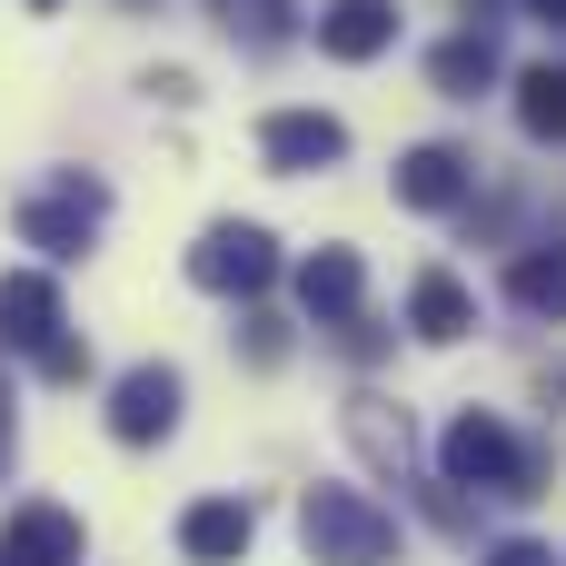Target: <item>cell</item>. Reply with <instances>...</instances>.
I'll list each match as a JSON object with an SVG mask.
<instances>
[{
    "mask_svg": "<svg viewBox=\"0 0 566 566\" xmlns=\"http://www.w3.org/2000/svg\"><path fill=\"white\" fill-rule=\"evenodd\" d=\"M99 219H109V189H99L90 169H60L50 189L20 199V249H40V259H90Z\"/></svg>",
    "mask_w": 566,
    "mask_h": 566,
    "instance_id": "cell-3",
    "label": "cell"
},
{
    "mask_svg": "<svg viewBox=\"0 0 566 566\" xmlns=\"http://www.w3.org/2000/svg\"><path fill=\"white\" fill-rule=\"evenodd\" d=\"M259 159H269L279 179L338 169V159H348V119H328V109H269V119H259Z\"/></svg>",
    "mask_w": 566,
    "mask_h": 566,
    "instance_id": "cell-6",
    "label": "cell"
},
{
    "mask_svg": "<svg viewBox=\"0 0 566 566\" xmlns=\"http://www.w3.org/2000/svg\"><path fill=\"white\" fill-rule=\"evenodd\" d=\"M0 566H20V557H10V547H0Z\"/></svg>",
    "mask_w": 566,
    "mask_h": 566,
    "instance_id": "cell-27",
    "label": "cell"
},
{
    "mask_svg": "<svg viewBox=\"0 0 566 566\" xmlns=\"http://www.w3.org/2000/svg\"><path fill=\"white\" fill-rule=\"evenodd\" d=\"M30 10H60V0H30Z\"/></svg>",
    "mask_w": 566,
    "mask_h": 566,
    "instance_id": "cell-26",
    "label": "cell"
},
{
    "mask_svg": "<svg viewBox=\"0 0 566 566\" xmlns=\"http://www.w3.org/2000/svg\"><path fill=\"white\" fill-rule=\"evenodd\" d=\"M119 10H149V0H119Z\"/></svg>",
    "mask_w": 566,
    "mask_h": 566,
    "instance_id": "cell-25",
    "label": "cell"
},
{
    "mask_svg": "<svg viewBox=\"0 0 566 566\" xmlns=\"http://www.w3.org/2000/svg\"><path fill=\"white\" fill-rule=\"evenodd\" d=\"M438 478H458V488H478V497H547V478H557V458L537 448V438H517V428H497L488 408H458L448 418V438H438Z\"/></svg>",
    "mask_w": 566,
    "mask_h": 566,
    "instance_id": "cell-1",
    "label": "cell"
},
{
    "mask_svg": "<svg viewBox=\"0 0 566 566\" xmlns=\"http://www.w3.org/2000/svg\"><path fill=\"white\" fill-rule=\"evenodd\" d=\"M0 547H10L20 566H80V547H90V537H80V517H70V507H10Z\"/></svg>",
    "mask_w": 566,
    "mask_h": 566,
    "instance_id": "cell-13",
    "label": "cell"
},
{
    "mask_svg": "<svg viewBox=\"0 0 566 566\" xmlns=\"http://www.w3.org/2000/svg\"><path fill=\"white\" fill-rule=\"evenodd\" d=\"M478 199V159L448 149V139H418L398 159V209H468Z\"/></svg>",
    "mask_w": 566,
    "mask_h": 566,
    "instance_id": "cell-7",
    "label": "cell"
},
{
    "mask_svg": "<svg viewBox=\"0 0 566 566\" xmlns=\"http://www.w3.org/2000/svg\"><path fill=\"white\" fill-rule=\"evenodd\" d=\"M0 468H10V398H0Z\"/></svg>",
    "mask_w": 566,
    "mask_h": 566,
    "instance_id": "cell-24",
    "label": "cell"
},
{
    "mask_svg": "<svg viewBox=\"0 0 566 566\" xmlns=\"http://www.w3.org/2000/svg\"><path fill=\"white\" fill-rule=\"evenodd\" d=\"M338 348H348V358H378V348H388V328L358 308V318H338Z\"/></svg>",
    "mask_w": 566,
    "mask_h": 566,
    "instance_id": "cell-22",
    "label": "cell"
},
{
    "mask_svg": "<svg viewBox=\"0 0 566 566\" xmlns=\"http://www.w3.org/2000/svg\"><path fill=\"white\" fill-rule=\"evenodd\" d=\"M478 566H557V547H537V537H497Z\"/></svg>",
    "mask_w": 566,
    "mask_h": 566,
    "instance_id": "cell-21",
    "label": "cell"
},
{
    "mask_svg": "<svg viewBox=\"0 0 566 566\" xmlns=\"http://www.w3.org/2000/svg\"><path fill=\"white\" fill-rule=\"evenodd\" d=\"M318 50H328V60H378V50H398V0H328V10H318Z\"/></svg>",
    "mask_w": 566,
    "mask_h": 566,
    "instance_id": "cell-12",
    "label": "cell"
},
{
    "mask_svg": "<svg viewBox=\"0 0 566 566\" xmlns=\"http://www.w3.org/2000/svg\"><path fill=\"white\" fill-rule=\"evenodd\" d=\"M298 537L318 566H388L398 557V517L358 488H298Z\"/></svg>",
    "mask_w": 566,
    "mask_h": 566,
    "instance_id": "cell-2",
    "label": "cell"
},
{
    "mask_svg": "<svg viewBox=\"0 0 566 566\" xmlns=\"http://www.w3.org/2000/svg\"><path fill=\"white\" fill-rule=\"evenodd\" d=\"M249 547H259V507L249 497H199L179 517V557L189 566H239Z\"/></svg>",
    "mask_w": 566,
    "mask_h": 566,
    "instance_id": "cell-8",
    "label": "cell"
},
{
    "mask_svg": "<svg viewBox=\"0 0 566 566\" xmlns=\"http://www.w3.org/2000/svg\"><path fill=\"white\" fill-rule=\"evenodd\" d=\"M179 408H189V388H179L169 358H139V368L109 378V438H119V448H159V438H179Z\"/></svg>",
    "mask_w": 566,
    "mask_h": 566,
    "instance_id": "cell-5",
    "label": "cell"
},
{
    "mask_svg": "<svg viewBox=\"0 0 566 566\" xmlns=\"http://www.w3.org/2000/svg\"><path fill=\"white\" fill-rule=\"evenodd\" d=\"M239 358H249V368H279V358H289V318L249 308V318H239Z\"/></svg>",
    "mask_w": 566,
    "mask_h": 566,
    "instance_id": "cell-19",
    "label": "cell"
},
{
    "mask_svg": "<svg viewBox=\"0 0 566 566\" xmlns=\"http://www.w3.org/2000/svg\"><path fill=\"white\" fill-rule=\"evenodd\" d=\"M189 279H199L209 298H259V289L279 279V239H269L259 219H219V229H199Z\"/></svg>",
    "mask_w": 566,
    "mask_h": 566,
    "instance_id": "cell-4",
    "label": "cell"
},
{
    "mask_svg": "<svg viewBox=\"0 0 566 566\" xmlns=\"http://www.w3.org/2000/svg\"><path fill=\"white\" fill-rule=\"evenodd\" d=\"M40 378H50V388H80V378H90V338H70V328H60V338L40 348Z\"/></svg>",
    "mask_w": 566,
    "mask_h": 566,
    "instance_id": "cell-20",
    "label": "cell"
},
{
    "mask_svg": "<svg viewBox=\"0 0 566 566\" xmlns=\"http://www.w3.org/2000/svg\"><path fill=\"white\" fill-rule=\"evenodd\" d=\"M50 338H60V279L50 269H10L0 279V348H30L40 358Z\"/></svg>",
    "mask_w": 566,
    "mask_h": 566,
    "instance_id": "cell-10",
    "label": "cell"
},
{
    "mask_svg": "<svg viewBox=\"0 0 566 566\" xmlns=\"http://www.w3.org/2000/svg\"><path fill=\"white\" fill-rule=\"evenodd\" d=\"M517 10H537V20H557V30H566V0H517Z\"/></svg>",
    "mask_w": 566,
    "mask_h": 566,
    "instance_id": "cell-23",
    "label": "cell"
},
{
    "mask_svg": "<svg viewBox=\"0 0 566 566\" xmlns=\"http://www.w3.org/2000/svg\"><path fill=\"white\" fill-rule=\"evenodd\" d=\"M408 328H418L428 348H458V338H478V298H468V279H448V269H418V289H408Z\"/></svg>",
    "mask_w": 566,
    "mask_h": 566,
    "instance_id": "cell-11",
    "label": "cell"
},
{
    "mask_svg": "<svg viewBox=\"0 0 566 566\" xmlns=\"http://www.w3.org/2000/svg\"><path fill=\"white\" fill-rule=\"evenodd\" d=\"M517 129H527V139H566V70L557 60L517 80Z\"/></svg>",
    "mask_w": 566,
    "mask_h": 566,
    "instance_id": "cell-18",
    "label": "cell"
},
{
    "mask_svg": "<svg viewBox=\"0 0 566 566\" xmlns=\"http://www.w3.org/2000/svg\"><path fill=\"white\" fill-rule=\"evenodd\" d=\"M497 40L488 30H458V40H438L428 50V80H438V99H478V90H497Z\"/></svg>",
    "mask_w": 566,
    "mask_h": 566,
    "instance_id": "cell-15",
    "label": "cell"
},
{
    "mask_svg": "<svg viewBox=\"0 0 566 566\" xmlns=\"http://www.w3.org/2000/svg\"><path fill=\"white\" fill-rule=\"evenodd\" d=\"M358 298H368V269H358V249H308L298 259V308L318 318V328H338V318H358Z\"/></svg>",
    "mask_w": 566,
    "mask_h": 566,
    "instance_id": "cell-9",
    "label": "cell"
},
{
    "mask_svg": "<svg viewBox=\"0 0 566 566\" xmlns=\"http://www.w3.org/2000/svg\"><path fill=\"white\" fill-rule=\"evenodd\" d=\"M209 20H219L239 50H279V40H298V0H209Z\"/></svg>",
    "mask_w": 566,
    "mask_h": 566,
    "instance_id": "cell-17",
    "label": "cell"
},
{
    "mask_svg": "<svg viewBox=\"0 0 566 566\" xmlns=\"http://www.w3.org/2000/svg\"><path fill=\"white\" fill-rule=\"evenodd\" d=\"M507 298H517L527 318H557V328H566V239H547V249H517Z\"/></svg>",
    "mask_w": 566,
    "mask_h": 566,
    "instance_id": "cell-16",
    "label": "cell"
},
{
    "mask_svg": "<svg viewBox=\"0 0 566 566\" xmlns=\"http://www.w3.org/2000/svg\"><path fill=\"white\" fill-rule=\"evenodd\" d=\"M348 438H358V458H368L378 478H398V488H408V468H418V438H408V418H398L388 398H348Z\"/></svg>",
    "mask_w": 566,
    "mask_h": 566,
    "instance_id": "cell-14",
    "label": "cell"
}]
</instances>
